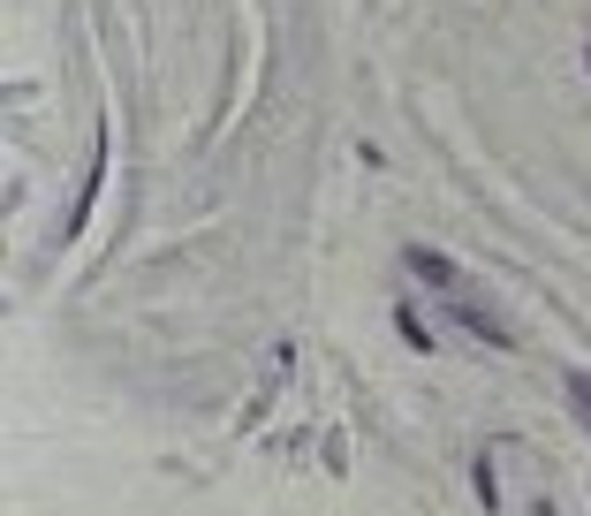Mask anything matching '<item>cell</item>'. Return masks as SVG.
Returning <instances> with one entry per match:
<instances>
[{"label":"cell","mask_w":591,"mask_h":516,"mask_svg":"<svg viewBox=\"0 0 591 516\" xmlns=\"http://www.w3.org/2000/svg\"><path fill=\"white\" fill-rule=\"evenodd\" d=\"M569 410L591 425V380H584V372H569Z\"/></svg>","instance_id":"6da1fadb"}]
</instances>
